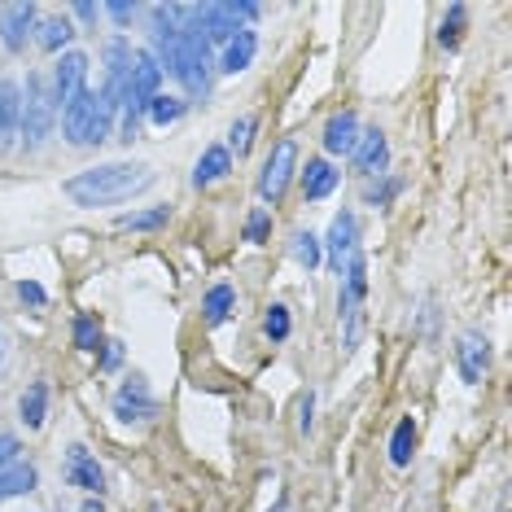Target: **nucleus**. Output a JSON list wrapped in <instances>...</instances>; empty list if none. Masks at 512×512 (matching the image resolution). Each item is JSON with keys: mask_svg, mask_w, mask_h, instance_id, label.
Wrapping results in <instances>:
<instances>
[{"mask_svg": "<svg viewBox=\"0 0 512 512\" xmlns=\"http://www.w3.org/2000/svg\"><path fill=\"white\" fill-rule=\"evenodd\" d=\"M412 447H416V425H412V416H403V421L394 425V434H390V460L407 464L412 460Z\"/></svg>", "mask_w": 512, "mask_h": 512, "instance_id": "22", "label": "nucleus"}, {"mask_svg": "<svg viewBox=\"0 0 512 512\" xmlns=\"http://www.w3.org/2000/svg\"><path fill=\"white\" fill-rule=\"evenodd\" d=\"M158 88H162V71H158V62L149 53H132V71H127V97L123 101H132V106H149V101L158 97Z\"/></svg>", "mask_w": 512, "mask_h": 512, "instance_id": "7", "label": "nucleus"}, {"mask_svg": "<svg viewBox=\"0 0 512 512\" xmlns=\"http://www.w3.org/2000/svg\"><path fill=\"white\" fill-rule=\"evenodd\" d=\"M106 14H110L114 22H119V27H127V22L136 18V5H106Z\"/></svg>", "mask_w": 512, "mask_h": 512, "instance_id": "33", "label": "nucleus"}, {"mask_svg": "<svg viewBox=\"0 0 512 512\" xmlns=\"http://www.w3.org/2000/svg\"><path fill=\"white\" fill-rule=\"evenodd\" d=\"M0 355H5V351H0Z\"/></svg>", "mask_w": 512, "mask_h": 512, "instance_id": "38", "label": "nucleus"}, {"mask_svg": "<svg viewBox=\"0 0 512 512\" xmlns=\"http://www.w3.org/2000/svg\"><path fill=\"white\" fill-rule=\"evenodd\" d=\"M254 53H259V36L241 27L237 36L224 44V62H219V71H224V75H241V71H246V66L254 62Z\"/></svg>", "mask_w": 512, "mask_h": 512, "instance_id": "14", "label": "nucleus"}, {"mask_svg": "<svg viewBox=\"0 0 512 512\" xmlns=\"http://www.w3.org/2000/svg\"><path fill=\"white\" fill-rule=\"evenodd\" d=\"M355 141H359V119L355 114L351 110L333 114L329 127H324V149H329V154H351Z\"/></svg>", "mask_w": 512, "mask_h": 512, "instance_id": "15", "label": "nucleus"}, {"mask_svg": "<svg viewBox=\"0 0 512 512\" xmlns=\"http://www.w3.org/2000/svg\"><path fill=\"white\" fill-rule=\"evenodd\" d=\"M311 407H316V399H311V394H302V407H298V429H302V434H307V429H311Z\"/></svg>", "mask_w": 512, "mask_h": 512, "instance_id": "34", "label": "nucleus"}, {"mask_svg": "<svg viewBox=\"0 0 512 512\" xmlns=\"http://www.w3.org/2000/svg\"><path fill=\"white\" fill-rule=\"evenodd\" d=\"M294 259L307 267V272H311V267H320L324 250H320V237H316V232H298V237H294Z\"/></svg>", "mask_w": 512, "mask_h": 512, "instance_id": "25", "label": "nucleus"}, {"mask_svg": "<svg viewBox=\"0 0 512 512\" xmlns=\"http://www.w3.org/2000/svg\"><path fill=\"white\" fill-rule=\"evenodd\" d=\"M294 171H298V141H285L267 154V162H263V176H259V197L263 202H281L285 197V189H289V180H294Z\"/></svg>", "mask_w": 512, "mask_h": 512, "instance_id": "4", "label": "nucleus"}, {"mask_svg": "<svg viewBox=\"0 0 512 512\" xmlns=\"http://www.w3.org/2000/svg\"><path fill=\"white\" fill-rule=\"evenodd\" d=\"M22 421H27V429H40L44 425V412H49V386L44 381H36L27 394H22Z\"/></svg>", "mask_w": 512, "mask_h": 512, "instance_id": "21", "label": "nucleus"}, {"mask_svg": "<svg viewBox=\"0 0 512 512\" xmlns=\"http://www.w3.org/2000/svg\"><path fill=\"white\" fill-rule=\"evenodd\" d=\"M154 412H158V403L141 377L123 381L119 394H114V416H119V421H149Z\"/></svg>", "mask_w": 512, "mask_h": 512, "instance_id": "8", "label": "nucleus"}, {"mask_svg": "<svg viewBox=\"0 0 512 512\" xmlns=\"http://www.w3.org/2000/svg\"><path fill=\"white\" fill-rule=\"evenodd\" d=\"M456 368L469 386H477V381L486 377V368H491V342L477 333H464L456 342Z\"/></svg>", "mask_w": 512, "mask_h": 512, "instance_id": "10", "label": "nucleus"}, {"mask_svg": "<svg viewBox=\"0 0 512 512\" xmlns=\"http://www.w3.org/2000/svg\"><path fill=\"white\" fill-rule=\"evenodd\" d=\"M333 189H337V171L324 158H311L307 167H302V197H307V202H320V197H329Z\"/></svg>", "mask_w": 512, "mask_h": 512, "instance_id": "16", "label": "nucleus"}, {"mask_svg": "<svg viewBox=\"0 0 512 512\" xmlns=\"http://www.w3.org/2000/svg\"><path fill=\"white\" fill-rule=\"evenodd\" d=\"M167 219H171L167 206H149V211L119 215V219H114V228H119V232H154V228H167Z\"/></svg>", "mask_w": 512, "mask_h": 512, "instance_id": "18", "label": "nucleus"}, {"mask_svg": "<svg viewBox=\"0 0 512 512\" xmlns=\"http://www.w3.org/2000/svg\"><path fill=\"white\" fill-rule=\"evenodd\" d=\"M119 359H123V346H119V342H110V346H106V359H101V364H106V368H119Z\"/></svg>", "mask_w": 512, "mask_h": 512, "instance_id": "35", "label": "nucleus"}, {"mask_svg": "<svg viewBox=\"0 0 512 512\" xmlns=\"http://www.w3.org/2000/svg\"><path fill=\"white\" fill-rule=\"evenodd\" d=\"M184 110H189V106H184L180 97H162V92H158V97H154V101H149V106H145V114H149V119H154L158 127H171V123H180V119H184Z\"/></svg>", "mask_w": 512, "mask_h": 512, "instance_id": "23", "label": "nucleus"}, {"mask_svg": "<svg viewBox=\"0 0 512 512\" xmlns=\"http://www.w3.org/2000/svg\"><path fill=\"white\" fill-rule=\"evenodd\" d=\"M464 18H469V9H464V5H451V9H447V18H442V31H438V40L447 44V49H456V44H460Z\"/></svg>", "mask_w": 512, "mask_h": 512, "instance_id": "27", "label": "nucleus"}, {"mask_svg": "<svg viewBox=\"0 0 512 512\" xmlns=\"http://www.w3.org/2000/svg\"><path fill=\"white\" fill-rule=\"evenodd\" d=\"M114 110L101 92H92L84 88L79 97L71 101V106L62 110V132H66V141L71 145H101V141H110V127H114Z\"/></svg>", "mask_w": 512, "mask_h": 512, "instance_id": "2", "label": "nucleus"}, {"mask_svg": "<svg viewBox=\"0 0 512 512\" xmlns=\"http://www.w3.org/2000/svg\"><path fill=\"white\" fill-rule=\"evenodd\" d=\"M232 302H237L232 285H215L211 294H206V302H202L206 320H211V324H224V320H228V311H232Z\"/></svg>", "mask_w": 512, "mask_h": 512, "instance_id": "24", "label": "nucleus"}, {"mask_svg": "<svg viewBox=\"0 0 512 512\" xmlns=\"http://www.w3.org/2000/svg\"><path fill=\"white\" fill-rule=\"evenodd\" d=\"M355 241H359L355 215H351V211L333 215V228H329V263H333V272H337V276H342V272H346V263H351Z\"/></svg>", "mask_w": 512, "mask_h": 512, "instance_id": "12", "label": "nucleus"}, {"mask_svg": "<svg viewBox=\"0 0 512 512\" xmlns=\"http://www.w3.org/2000/svg\"><path fill=\"white\" fill-rule=\"evenodd\" d=\"M66 482L79 486V491L88 495H101L106 491V473H101V464L88 456V447H66Z\"/></svg>", "mask_w": 512, "mask_h": 512, "instance_id": "9", "label": "nucleus"}, {"mask_svg": "<svg viewBox=\"0 0 512 512\" xmlns=\"http://www.w3.org/2000/svg\"><path fill=\"white\" fill-rule=\"evenodd\" d=\"M228 171H232V154H228V145H211L202 158H197V167H193V184H197V189H206V184L224 180Z\"/></svg>", "mask_w": 512, "mask_h": 512, "instance_id": "17", "label": "nucleus"}, {"mask_svg": "<svg viewBox=\"0 0 512 512\" xmlns=\"http://www.w3.org/2000/svg\"><path fill=\"white\" fill-rule=\"evenodd\" d=\"M250 145H254V119L246 114V119L232 123V149H237V158H246ZM232 149H228V154H232Z\"/></svg>", "mask_w": 512, "mask_h": 512, "instance_id": "29", "label": "nucleus"}, {"mask_svg": "<svg viewBox=\"0 0 512 512\" xmlns=\"http://www.w3.org/2000/svg\"><path fill=\"white\" fill-rule=\"evenodd\" d=\"M267 232H272V215H267V211H254V215H250V224H246V241L263 246Z\"/></svg>", "mask_w": 512, "mask_h": 512, "instance_id": "30", "label": "nucleus"}, {"mask_svg": "<svg viewBox=\"0 0 512 512\" xmlns=\"http://www.w3.org/2000/svg\"><path fill=\"white\" fill-rule=\"evenodd\" d=\"M79 512H101V504H84V508H79Z\"/></svg>", "mask_w": 512, "mask_h": 512, "instance_id": "37", "label": "nucleus"}, {"mask_svg": "<svg viewBox=\"0 0 512 512\" xmlns=\"http://www.w3.org/2000/svg\"><path fill=\"white\" fill-rule=\"evenodd\" d=\"M263 333L272 337V342H285L289 337V307H281V302H272L263 316Z\"/></svg>", "mask_w": 512, "mask_h": 512, "instance_id": "28", "label": "nucleus"}, {"mask_svg": "<svg viewBox=\"0 0 512 512\" xmlns=\"http://www.w3.org/2000/svg\"><path fill=\"white\" fill-rule=\"evenodd\" d=\"M18 298L31 302V307H44V289H40L36 281H22V285H18Z\"/></svg>", "mask_w": 512, "mask_h": 512, "instance_id": "32", "label": "nucleus"}, {"mask_svg": "<svg viewBox=\"0 0 512 512\" xmlns=\"http://www.w3.org/2000/svg\"><path fill=\"white\" fill-rule=\"evenodd\" d=\"M40 9L31 0H18V5H0V40H5L9 53H22L27 49V36L36 27Z\"/></svg>", "mask_w": 512, "mask_h": 512, "instance_id": "6", "label": "nucleus"}, {"mask_svg": "<svg viewBox=\"0 0 512 512\" xmlns=\"http://www.w3.org/2000/svg\"><path fill=\"white\" fill-rule=\"evenodd\" d=\"M27 491H36V469H31V464H9V469H0V499H14Z\"/></svg>", "mask_w": 512, "mask_h": 512, "instance_id": "19", "label": "nucleus"}, {"mask_svg": "<svg viewBox=\"0 0 512 512\" xmlns=\"http://www.w3.org/2000/svg\"><path fill=\"white\" fill-rule=\"evenodd\" d=\"M49 84H53L57 114H62V110H66V106H71V101L79 97V92L88 88V57H84V53H62V62L53 66Z\"/></svg>", "mask_w": 512, "mask_h": 512, "instance_id": "5", "label": "nucleus"}, {"mask_svg": "<svg viewBox=\"0 0 512 512\" xmlns=\"http://www.w3.org/2000/svg\"><path fill=\"white\" fill-rule=\"evenodd\" d=\"M149 184H154V167H149V162H101V167L75 171V176L62 184V193L71 197L75 206H84V211H97V206L132 202Z\"/></svg>", "mask_w": 512, "mask_h": 512, "instance_id": "1", "label": "nucleus"}, {"mask_svg": "<svg viewBox=\"0 0 512 512\" xmlns=\"http://www.w3.org/2000/svg\"><path fill=\"white\" fill-rule=\"evenodd\" d=\"M22 132V88L14 79H0V149H14Z\"/></svg>", "mask_w": 512, "mask_h": 512, "instance_id": "13", "label": "nucleus"}, {"mask_svg": "<svg viewBox=\"0 0 512 512\" xmlns=\"http://www.w3.org/2000/svg\"><path fill=\"white\" fill-rule=\"evenodd\" d=\"M71 36H75L71 18L53 14V18H44V22H40V49H49V53H57V49H66V44H71Z\"/></svg>", "mask_w": 512, "mask_h": 512, "instance_id": "20", "label": "nucleus"}, {"mask_svg": "<svg viewBox=\"0 0 512 512\" xmlns=\"http://www.w3.org/2000/svg\"><path fill=\"white\" fill-rule=\"evenodd\" d=\"M351 162H355L359 176H381V171H386V162H390L386 136H381L377 127H372V132H359V141L351 149Z\"/></svg>", "mask_w": 512, "mask_h": 512, "instance_id": "11", "label": "nucleus"}, {"mask_svg": "<svg viewBox=\"0 0 512 512\" xmlns=\"http://www.w3.org/2000/svg\"><path fill=\"white\" fill-rule=\"evenodd\" d=\"M18 456V438L14 434H0V469H9Z\"/></svg>", "mask_w": 512, "mask_h": 512, "instance_id": "31", "label": "nucleus"}, {"mask_svg": "<svg viewBox=\"0 0 512 512\" xmlns=\"http://www.w3.org/2000/svg\"><path fill=\"white\" fill-rule=\"evenodd\" d=\"M53 123H57V101H53L49 71H31L27 92H22V132H18L22 145L40 149L53 136Z\"/></svg>", "mask_w": 512, "mask_h": 512, "instance_id": "3", "label": "nucleus"}, {"mask_svg": "<svg viewBox=\"0 0 512 512\" xmlns=\"http://www.w3.org/2000/svg\"><path fill=\"white\" fill-rule=\"evenodd\" d=\"M101 14V9L97 5H75V18H84V22H92V18H97Z\"/></svg>", "mask_w": 512, "mask_h": 512, "instance_id": "36", "label": "nucleus"}, {"mask_svg": "<svg viewBox=\"0 0 512 512\" xmlns=\"http://www.w3.org/2000/svg\"><path fill=\"white\" fill-rule=\"evenodd\" d=\"M75 346L79 351H88V355H97L101 351V329H97V320L92 316H75Z\"/></svg>", "mask_w": 512, "mask_h": 512, "instance_id": "26", "label": "nucleus"}]
</instances>
